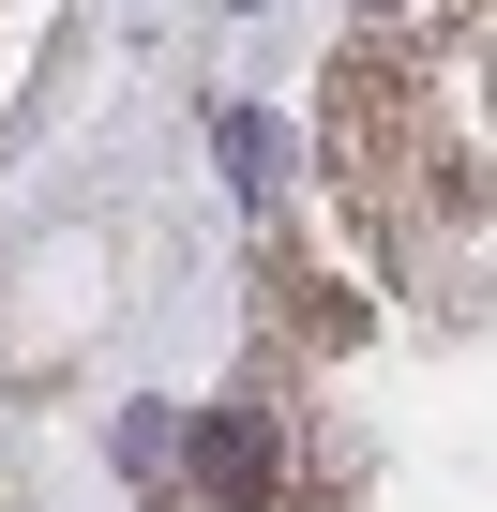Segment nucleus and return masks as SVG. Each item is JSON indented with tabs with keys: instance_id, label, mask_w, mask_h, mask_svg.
Wrapping results in <instances>:
<instances>
[{
	"instance_id": "f257e3e1",
	"label": "nucleus",
	"mask_w": 497,
	"mask_h": 512,
	"mask_svg": "<svg viewBox=\"0 0 497 512\" xmlns=\"http://www.w3.org/2000/svg\"><path fill=\"white\" fill-rule=\"evenodd\" d=\"M196 467H211L226 512H257V497H272V437H257V422H196Z\"/></svg>"
}]
</instances>
